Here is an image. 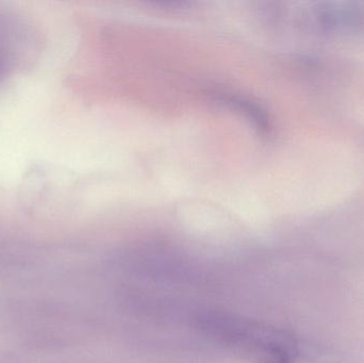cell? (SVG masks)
I'll return each mask as SVG.
<instances>
[{"instance_id": "1", "label": "cell", "mask_w": 364, "mask_h": 363, "mask_svg": "<svg viewBox=\"0 0 364 363\" xmlns=\"http://www.w3.org/2000/svg\"><path fill=\"white\" fill-rule=\"evenodd\" d=\"M318 19L325 27L338 29L340 27H350L358 21V13L353 9L335 6L333 4L328 8L321 9Z\"/></svg>"}, {"instance_id": "2", "label": "cell", "mask_w": 364, "mask_h": 363, "mask_svg": "<svg viewBox=\"0 0 364 363\" xmlns=\"http://www.w3.org/2000/svg\"><path fill=\"white\" fill-rule=\"evenodd\" d=\"M267 363H291V354H282L277 357L272 358Z\"/></svg>"}]
</instances>
